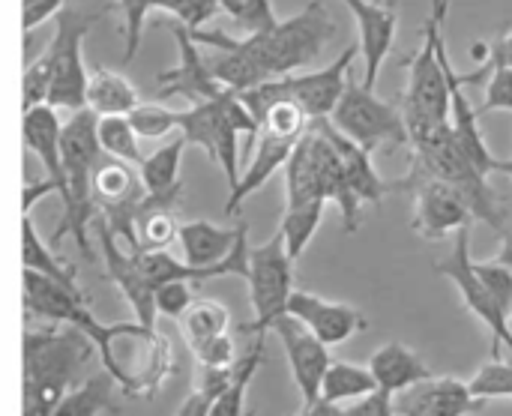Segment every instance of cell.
<instances>
[{
    "label": "cell",
    "mask_w": 512,
    "mask_h": 416,
    "mask_svg": "<svg viewBox=\"0 0 512 416\" xmlns=\"http://www.w3.org/2000/svg\"><path fill=\"white\" fill-rule=\"evenodd\" d=\"M171 33L177 39L180 48V60L174 69L159 72V96H183L192 105L216 99L219 93H225V87L210 75L204 54L198 51V42L189 36V30L183 24H171Z\"/></svg>",
    "instance_id": "cell-16"
},
{
    "label": "cell",
    "mask_w": 512,
    "mask_h": 416,
    "mask_svg": "<svg viewBox=\"0 0 512 416\" xmlns=\"http://www.w3.org/2000/svg\"><path fill=\"white\" fill-rule=\"evenodd\" d=\"M270 333L279 336L282 348H285V357H288V366H291V375H294V384L300 390V399H303V408L306 405H315L321 399V381H324V372L327 366L333 363L330 360V348L324 342H318L297 318L291 315H282L270 324Z\"/></svg>",
    "instance_id": "cell-13"
},
{
    "label": "cell",
    "mask_w": 512,
    "mask_h": 416,
    "mask_svg": "<svg viewBox=\"0 0 512 416\" xmlns=\"http://www.w3.org/2000/svg\"><path fill=\"white\" fill-rule=\"evenodd\" d=\"M474 57L483 60V63H480L477 72L459 75L462 84H477V81H483V75H486L489 69H498V66H510L512 69V27L510 30H504L501 36H495L492 42H477V45H474Z\"/></svg>",
    "instance_id": "cell-38"
},
{
    "label": "cell",
    "mask_w": 512,
    "mask_h": 416,
    "mask_svg": "<svg viewBox=\"0 0 512 416\" xmlns=\"http://www.w3.org/2000/svg\"><path fill=\"white\" fill-rule=\"evenodd\" d=\"M378 390L369 366H354V363H330L321 381V399L330 405L354 402Z\"/></svg>",
    "instance_id": "cell-30"
},
{
    "label": "cell",
    "mask_w": 512,
    "mask_h": 416,
    "mask_svg": "<svg viewBox=\"0 0 512 416\" xmlns=\"http://www.w3.org/2000/svg\"><path fill=\"white\" fill-rule=\"evenodd\" d=\"M123 9L126 27H123V39H126V51H123V63H132L138 48H141V36H144V21L150 15V0H114Z\"/></svg>",
    "instance_id": "cell-40"
},
{
    "label": "cell",
    "mask_w": 512,
    "mask_h": 416,
    "mask_svg": "<svg viewBox=\"0 0 512 416\" xmlns=\"http://www.w3.org/2000/svg\"><path fill=\"white\" fill-rule=\"evenodd\" d=\"M477 108L468 102V96L462 93V81H459V72L453 69L450 63V132L459 144V150L483 171V174H492V150L483 138V129H480V120H477Z\"/></svg>",
    "instance_id": "cell-25"
},
{
    "label": "cell",
    "mask_w": 512,
    "mask_h": 416,
    "mask_svg": "<svg viewBox=\"0 0 512 416\" xmlns=\"http://www.w3.org/2000/svg\"><path fill=\"white\" fill-rule=\"evenodd\" d=\"M324 135H327V141L336 147V153H339V159H342V168H345V177H348V186H351V192L357 195V201L360 204H381L384 201V192L390 189V183H384L381 177H378V171H375V165H372V153L369 150H363L360 144H354L351 138H345L327 117H321V120H312Z\"/></svg>",
    "instance_id": "cell-23"
},
{
    "label": "cell",
    "mask_w": 512,
    "mask_h": 416,
    "mask_svg": "<svg viewBox=\"0 0 512 416\" xmlns=\"http://www.w3.org/2000/svg\"><path fill=\"white\" fill-rule=\"evenodd\" d=\"M183 198V183L165 189V192H147L135 210L132 228H135V249L132 252H159L171 240H177V222L174 210Z\"/></svg>",
    "instance_id": "cell-21"
},
{
    "label": "cell",
    "mask_w": 512,
    "mask_h": 416,
    "mask_svg": "<svg viewBox=\"0 0 512 416\" xmlns=\"http://www.w3.org/2000/svg\"><path fill=\"white\" fill-rule=\"evenodd\" d=\"M360 54V48H345L330 66L318 69V72H291L273 81H264L252 90H246L243 96H255V99H288L294 102L309 120H321L330 117L339 96L345 93V84L351 78V66L354 57Z\"/></svg>",
    "instance_id": "cell-9"
},
{
    "label": "cell",
    "mask_w": 512,
    "mask_h": 416,
    "mask_svg": "<svg viewBox=\"0 0 512 416\" xmlns=\"http://www.w3.org/2000/svg\"><path fill=\"white\" fill-rule=\"evenodd\" d=\"M324 207L327 204H306V207H285V216H282V225H279V234L285 237V249L288 255L297 261L306 246L312 243L321 219H324Z\"/></svg>",
    "instance_id": "cell-34"
},
{
    "label": "cell",
    "mask_w": 512,
    "mask_h": 416,
    "mask_svg": "<svg viewBox=\"0 0 512 416\" xmlns=\"http://www.w3.org/2000/svg\"><path fill=\"white\" fill-rule=\"evenodd\" d=\"M288 315L297 318L327 348L342 345L354 333L366 330V321H363V315L357 309H351L345 303L324 300V297L309 294V291H297V288L288 297Z\"/></svg>",
    "instance_id": "cell-17"
},
{
    "label": "cell",
    "mask_w": 512,
    "mask_h": 416,
    "mask_svg": "<svg viewBox=\"0 0 512 416\" xmlns=\"http://www.w3.org/2000/svg\"><path fill=\"white\" fill-rule=\"evenodd\" d=\"M138 102H141V96H138L135 84L123 72L99 66V69H93L87 75V108L96 117L129 114Z\"/></svg>",
    "instance_id": "cell-27"
},
{
    "label": "cell",
    "mask_w": 512,
    "mask_h": 416,
    "mask_svg": "<svg viewBox=\"0 0 512 416\" xmlns=\"http://www.w3.org/2000/svg\"><path fill=\"white\" fill-rule=\"evenodd\" d=\"M177 132L189 144L201 147L222 168L228 189H234L240 180V135L255 141L258 120L237 99V93L225 90L216 99L177 111Z\"/></svg>",
    "instance_id": "cell-4"
},
{
    "label": "cell",
    "mask_w": 512,
    "mask_h": 416,
    "mask_svg": "<svg viewBox=\"0 0 512 416\" xmlns=\"http://www.w3.org/2000/svg\"><path fill=\"white\" fill-rule=\"evenodd\" d=\"M501 240H504V243H501V252H498L495 261L504 264V267H512V228H504V231H501Z\"/></svg>",
    "instance_id": "cell-49"
},
{
    "label": "cell",
    "mask_w": 512,
    "mask_h": 416,
    "mask_svg": "<svg viewBox=\"0 0 512 416\" xmlns=\"http://www.w3.org/2000/svg\"><path fill=\"white\" fill-rule=\"evenodd\" d=\"M48 87H51V69L45 54L39 60H33L24 72V111L36 108V105H48Z\"/></svg>",
    "instance_id": "cell-42"
},
{
    "label": "cell",
    "mask_w": 512,
    "mask_h": 416,
    "mask_svg": "<svg viewBox=\"0 0 512 416\" xmlns=\"http://www.w3.org/2000/svg\"><path fill=\"white\" fill-rule=\"evenodd\" d=\"M228 309L216 300H192L180 315V327L198 363L204 369H231L237 363L234 342L228 336Z\"/></svg>",
    "instance_id": "cell-14"
},
{
    "label": "cell",
    "mask_w": 512,
    "mask_h": 416,
    "mask_svg": "<svg viewBox=\"0 0 512 416\" xmlns=\"http://www.w3.org/2000/svg\"><path fill=\"white\" fill-rule=\"evenodd\" d=\"M264 363V336H255V345L249 348V354L243 360L234 363V372H231V381L228 387L216 396L210 416H243L246 408V390L255 378V372L261 369Z\"/></svg>",
    "instance_id": "cell-29"
},
{
    "label": "cell",
    "mask_w": 512,
    "mask_h": 416,
    "mask_svg": "<svg viewBox=\"0 0 512 416\" xmlns=\"http://www.w3.org/2000/svg\"><path fill=\"white\" fill-rule=\"evenodd\" d=\"M474 273L512 321V267H504L498 261H474Z\"/></svg>",
    "instance_id": "cell-39"
},
{
    "label": "cell",
    "mask_w": 512,
    "mask_h": 416,
    "mask_svg": "<svg viewBox=\"0 0 512 416\" xmlns=\"http://www.w3.org/2000/svg\"><path fill=\"white\" fill-rule=\"evenodd\" d=\"M249 300L255 321L243 324L240 333L267 336L270 324L288 315V297L294 291V258L285 249V237L276 231L267 243L249 246Z\"/></svg>",
    "instance_id": "cell-7"
},
{
    "label": "cell",
    "mask_w": 512,
    "mask_h": 416,
    "mask_svg": "<svg viewBox=\"0 0 512 416\" xmlns=\"http://www.w3.org/2000/svg\"><path fill=\"white\" fill-rule=\"evenodd\" d=\"M180 3H183V0H150V6H153V9H162V12H171V15L177 12V6H180Z\"/></svg>",
    "instance_id": "cell-50"
},
{
    "label": "cell",
    "mask_w": 512,
    "mask_h": 416,
    "mask_svg": "<svg viewBox=\"0 0 512 416\" xmlns=\"http://www.w3.org/2000/svg\"><path fill=\"white\" fill-rule=\"evenodd\" d=\"M396 416H468L483 411V399H477L465 381L459 378H426L405 393H399Z\"/></svg>",
    "instance_id": "cell-18"
},
{
    "label": "cell",
    "mask_w": 512,
    "mask_h": 416,
    "mask_svg": "<svg viewBox=\"0 0 512 416\" xmlns=\"http://www.w3.org/2000/svg\"><path fill=\"white\" fill-rule=\"evenodd\" d=\"M369 372H372L378 390L390 393L393 399L399 393H405L408 387L432 378V369L423 363V357L402 342H387L384 348H378L369 360Z\"/></svg>",
    "instance_id": "cell-24"
},
{
    "label": "cell",
    "mask_w": 512,
    "mask_h": 416,
    "mask_svg": "<svg viewBox=\"0 0 512 416\" xmlns=\"http://www.w3.org/2000/svg\"><path fill=\"white\" fill-rule=\"evenodd\" d=\"M126 117L138 138H165L168 132L177 129V111L156 102H138Z\"/></svg>",
    "instance_id": "cell-37"
},
{
    "label": "cell",
    "mask_w": 512,
    "mask_h": 416,
    "mask_svg": "<svg viewBox=\"0 0 512 416\" xmlns=\"http://www.w3.org/2000/svg\"><path fill=\"white\" fill-rule=\"evenodd\" d=\"M222 3V12L246 33H264L270 30L279 18H276V9L270 0H219Z\"/></svg>",
    "instance_id": "cell-35"
},
{
    "label": "cell",
    "mask_w": 512,
    "mask_h": 416,
    "mask_svg": "<svg viewBox=\"0 0 512 416\" xmlns=\"http://www.w3.org/2000/svg\"><path fill=\"white\" fill-rule=\"evenodd\" d=\"M21 237H24V249H21V252H24V270H36V273L54 279L57 285H63V288H69V291H81V288L75 285V276L66 270V264H60V261L48 252V246H45V240L36 234L30 216H24Z\"/></svg>",
    "instance_id": "cell-33"
},
{
    "label": "cell",
    "mask_w": 512,
    "mask_h": 416,
    "mask_svg": "<svg viewBox=\"0 0 512 416\" xmlns=\"http://www.w3.org/2000/svg\"><path fill=\"white\" fill-rule=\"evenodd\" d=\"M96 138H99V147L105 156L111 159H120V162H129V165H141V147H138V135L129 123L126 114H105V117H96Z\"/></svg>",
    "instance_id": "cell-32"
},
{
    "label": "cell",
    "mask_w": 512,
    "mask_h": 416,
    "mask_svg": "<svg viewBox=\"0 0 512 416\" xmlns=\"http://www.w3.org/2000/svg\"><path fill=\"white\" fill-rule=\"evenodd\" d=\"M186 144L189 141L183 135H177V138H171L168 144H162L159 150H153L150 156L141 159L138 177H141L147 192H165V189L180 183V159H183Z\"/></svg>",
    "instance_id": "cell-31"
},
{
    "label": "cell",
    "mask_w": 512,
    "mask_h": 416,
    "mask_svg": "<svg viewBox=\"0 0 512 416\" xmlns=\"http://www.w3.org/2000/svg\"><path fill=\"white\" fill-rule=\"evenodd\" d=\"M354 21H357V33H360V54L366 60L363 66V87L375 90L378 75L384 60L393 51L396 33H399V9L393 3H375V0H342Z\"/></svg>",
    "instance_id": "cell-15"
},
{
    "label": "cell",
    "mask_w": 512,
    "mask_h": 416,
    "mask_svg": "<svg viewBox=\"0 0 512 416\" xmlns=\"http://www.w3.org/2000/svg\"><path fill=\"white\" fill-rule=\"evenodd\" d=\"M24 354V414L51 416L57 402L96 372L99 351L78 327L27 330L21 342Z\"/></svg>",
    "instance_id": "cell-2"
},
{
    "label": "cell",
    "mask_w": 512,
    "mask_h": 416,
    "mask_svg": "<svg viewBox=\"0 0 512 416\" xmlns=\"http://www.w3.org/2000/svg\"><path fill=\"white\" fill-rule=\"evenodd\" d=\"M237 234H240V225L219 228L207 219H192V222L177 225V240L183 246V258L192 267H210V264L222 261L231 252Z\"/></svg>",
    "instance_id": "cell-26"
},
{
    "label": "cell",
    "mask_w": 512,
    "mask_h": 416,
    "mask_svg": "<svg viewBox=\"0 0 512 416\" xmlns=\"http://www.w3.org/2000/svg\"><path fill=\"white\" fill-rule=\"evenodd\" d=\"M117 381L102 369L93 372L90 378H84L78 387H72L54 408L51 416H102V411L111 408V396H114Z\"/></svg>",
    "instance_id": "cell-28"
},
{
    "label": "cell",
    "mask_w": 512,
    "mask_h": 416,
    "mask_svg": "<svg viewBox=\"0 0 512 416\" xmlns=\"http://www.w3.org/2000/svg\"><path fill=\"white\" fill-rule=\"evenodd\" d=\"M48 192H54L48 180H39V183H27V186H24V198H21V207H24V216H30V210H33V204H36L39 198H45Z\"/></svg>",
    "instance_id": "cell-47"
},
{
    "label": "cell",
    "mask_w": 512,
    "mask_h": 416,
    "mask_svg": "<svg viewBox=\"0 0 512 416\" xmlns=\"http://www.w3.org/2000/svg\"><path fill=\"white\" fill-rule=\"evenodd\" d=\"M327 120L345 138H351L369 153H375L381 144H408V129H405L399 105L378 99L375 90H366L363 84H354L351 78Z\"/></svg>",
    "instance_id": "cell-8"
},
{
    "label": "cell",
    "mask_w": 512,
    "mask_h": 416,
    "mask_svg": "<svg viewBox=\"0 0 512 416\" xmlns=\"http://www.w3.org/2000/svg\"><path fill=\"white\" fill-rule=\"evenodd\" d=\"M468 390L489 402V399H512V363H504L501 357H492L471 381Z\"/></svg>",
    "instance_id": "cell-36"
},
{
    "label": "cell",
    "mask_w": 512,
    "mask_h": 416,
    "mask_svg": "<svg viewBox=\"0 0 512 416\" xmlns=\"http://www.w3.org/2000/svg\"><path fill=\"white\" fill-rule=\"evenodd\" d=\"M96 228V237H99V246H102V258H105V270H108V279L117 285V291L129 300L135 318L141 327L147 330H156V303H153V285L147 282L144 270H141V261H138V252H123L120 249V240L114 237V231L108 228V222L102 216H96L90 222Z\"/></svg>",
    "instance_id": "cell-12"
},
{
    "label": "cell",
    "mask_w": 512,
    "mask_h": 416,
    "mask_svg": "<svg viewBox=\"0 0 512 416\" xmlns=\"http://www.w3.org/2000/svg\"><path fill=\"white\" fill-rule=\"evenodd\" d=\"M339 416H396L393 396L384 390H372L363 399H354V405L348 411H339Z\"/></svg>",
    "instance_id": "cell-45"
},
{
    "label": "cell",
    "mask_w": 512,
    "mask_h": 416,
    "mask_svg": "<svg viewBox=\"0 0 512 416\" xmlns=\"http://www.w3.org/2000/svg\"><path fill=\"white\" fill-rule=\"evenodd\" d=\"M309 144H312V156H315V168H318V183H321V192L327 201H336L339 210H342V228L348 234H354L360 228V201L357 195L351 192L348 186V177H345V168H342V159L336 153V147L327 141V135L309 123Z\"/></svg>",
    "instance_id": "cell-20"
},
{
    "label": "cell",
    "mask_w": 512,
    "mask_h": 416,
    "mask_svg": "<svg viewBox=\"0 0 512 416\" xmlns=\"http://www.w3.org/2000/svg\"><path fill=\"white\" fill-rule=\"evenodd\" d=\"M303 138V135H300ZM294 135H285V132H276V129H264L258 126V135H255V156L249 159L246 171L240 174L237 186L231 189L228 195V204H225V213L228 216H237V210L243 207V201L249 195H255L279 168H285L294 144L300 141Z\"/></svg>",
    "instance_id": "cell-19"
},
{
    "label": "cell",
    "mask_w": 512,
    "mask_h": 416,
    "mask_svg": "<svg viewBox=\"0 0 512 416\" xmlns=\"http://www.w3.org/2000/svg\"><path fill=\"white\" fill-rule=\"evenodd\" d=\"M483 78L486 81V99L477 108V114H489V111H512V69L510 66H498L489 69Z\"/></svg>",
    "instance_id": "cell-41"
},
{
    "label": "cell",
    "mask_w": 512,
    "mask_h": 416,
    "mask_svg": "<svg viewBox=\"0 0 512 416\" xmlns=\"http://www.w3.org/2000/svg\"><path fill=\"white\" fill-rule=\"evenodd\" d=\"M495 171H498V174H507L512 180V159H495V162H492V174H495Z\"/></svg>",
    "instance_id": "cell-51"
},
{
    "label": "cell",
    "mask_w": 512,
    "mask_h": 416,
    "mask_svg": "<svg viewBox=\"0 0 512 416\" xmlns=\"http://www.w3.org/2000/svg\"><path fill=\"white\" fill-rule=\"evenodd\" d=\"M219 9V0H183L174 12V21L183 24L186 30H201V24H207Z\"/></svg>",
    "instance_id": "cell-44"
},
{
    "label": "cell",
    "mask_w": 512,
    "mask_h": 416,
    "mask_svg": "<svg viewBox=\"0 0 512 416\" xmlns=\"http://www.w3.org/2000/svg\"><path fill=\"white\" fill-rule=\"evenodd\" d=\"M393 186L414 192V231L426 240H441L474 222L465 198L444 180L408 171V177Z\"/></svg>",
    "instance_id": "cell-11"
},
{
    "label": "cell",
    "mask_w": 512,
    "mask_h": 416,
    "mask_svg": "<svg viewBox=\"0 0 512 416\" xmlns=\"http://www.w3.org/2000/svg\"><path fill=\"white\" fill-rule=\"evenodd\" d=\"M450 0H435L426 18L423 45L408 66V90L399 102L402 120H450V54L444 42V18Z\"/></svg>",
    "instance_id": "cell-5"
},
{
    "label": "cell",
    "mask_w": 512,
    "mask_h": 416,
    "mask_svg": "<svg viewBox=\"0 0 512 416\" xmlns=\"http://www.w3.org/2000/svg\"><path fill=\"white\" fill-rule=\"evenodd\" d=\"M153 303H156V315H165V318L180 321V315H183V312L189 309V303H192L189 282H168V285L156 288Z\"/></svg>",
    "instance_id": "cell-43"
},
{
    "label": "cell",
    "mask_w": 512,
    "mask_h": 416,
    "mask_svg": "<svg viewBox=\"0 0 512 416\" xmlns=\"http://www.w3.org/2000/svg\"><path fill=\"white\" fill-rule=\"evenodd\" d=\"M60 126L63 123L57 117V108H51V105H36V108L24 111V144L42 162L45 180L63 201L66 198V174H63V162H60Z\"/></svg>",
    "instance_id": "cell-22"
},
{
    "label": "cell",
    "mask_w": 512,
    "mask_h": 416,
    "mask_svg": "<svg viewBox=\"0 0 512 416\" xmlns=\"http://www.w3.org/2000/svg\"><path fill=\"white\" fill-rule=\"evenodd\" d=\"M66 6V0H24V9H21V21H24V30H36L42 21L54 18L60 9Z\"/></svg>",
    "instance_id": "cell-46"
},
{
    "label": "cell",
    "mask_w": 512,
    "mask_h": 416,
    "mask_svg": "<svg viewBox=\"0 0 512 416\" xmlns=\"http://www.w3.org/2000/svg\"><path fill=\"white\" fill-rule=\"evenodd\" d=\"M339 405H330V402H324V399H318L315 405H306L303 411L297 416H339Z\"/></svg>",
    "instance_id": "cell-48"
},
{
    "label": "cell",
    "mask_w": 512,
    "mask_h": 416,
    "mask_svg": "<svg viewBox=\"0 0 512 416\" xmlns=\"http://www.w3.org/2000/svg\"><path fill=\"white\" fill-rule=\"evenodd\" d=\"M102 159V147L96 138V114L90 108L75 111L60 126V162L66 174V198L63 216L51 234V246L57 249L63 237H72L84 258H93L87 228L99 216L93 204V171Z\"/></svg>",
    "instance_id": "cell-3"
},
{
    "label": "cell",
    "mask_w": 512,
    "mask_h": 416,
    "mask_svg": "<svg viewBox=\"0 0 512 416\" xmlns=\"http://www.w3.org/2000/svg\"><path fill=\"white\" fill-rule=\"evenodd\" d=\"M435 273L450 279L465 306L489 327L492 333V357L501 354V348L507 345L512 351V321L504 315V309L498 306V300L489 294V288L480 282V276L474 273V258H471V225L459 228L456 231V240H453V252L435 264Z\"/></svg>",
    "instance_id": "cell-10"
},
{
    "label": "cell",
    "mask_w": 512,
    "mask_h": 416,
    "mask_svg": "<svg viewBox=\"0 0 512 416\" xmlns=\"http://www.w3.org/2000/svg\"><path fill=\"white\" fill-rule=\"evenodd\" d=\"M108 9L84 12L72 3H66L54 15V39L45 51L48 69H51V87H48V105L51 108H66V111H81L87 108V66H84V36L90 27L105 18Z\"/></svg>",
    "instance_id": "cell-6"
},
{
    "label": "cell",
    "mask_w": 512,
    "mask_h": 416,
    "mask_svg": "<svg viewBox=\"0 0 512 416\" xmlns=\"http://www.w3.org/2000/svg\"><path fill=\"white\" fill-rule=\"evenodd\" d=\"M333 33L336 24L321 0L306 3L297 15L276 21L264 33L243 39H234L225 30H189L195 42L216 48V54L204 60L210 75L231 93H246L264 81L312 66Z\"/></svg>",
    "instance_id": "cell-1"
}]
</instances>
